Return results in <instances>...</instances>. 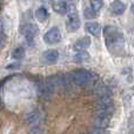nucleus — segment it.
I'll return each instance as SVG.
<instances>
[{
  "label": "nucleus",
  "mask_w": 134,
  "mask_h": 134,
  "mask_svg": "<svg viewBox=\"0 0 134 134\" xmlns=\"http://www.w3.org/2000/svg\"><path fill=\"white\" fill-rule=\"evenodd\" d=\"M85 30H86V32L90 33L91 35L99 37L100 33H101V26L98 23H87L85 26Z\"/></svg>",
  "instance_id": "nucleus-8"
},
{
  "label": "nucleus",
  "mask_w": 134,
  "mask_h": 134,
  "mask_svg": "<svg viewBox=\"0 0 134 134\" xmlns=\"http://www.w3.org/2000/svg\"><path fill=\"white\" fill-rule=\"evenodd\" d=\"M80 27V19L78 18V15H72L69 16L68 21H67V30L68 32H75V31L79 30Z\"/></svg>",
  "instance_id": "nucleus-9"
},
{
  "label": "nucleus",
  "mask_w": 134,
  "mask_h": 134,
  "mask_svg": "<svg viewBox=\"0 0 134 134\" xmlns=\"http://www.w3.org/2000/svg\"><path fill=\"white\" fill-rule=\"evenodd\" d=\"M92 79V74L86 69H76L71 73V80L75 85H86Z\"/></svg>",
  "instance_id": "nucleus-2"
},
{
  "label": "nucleus",
  "mask_w": 134,
  "mask_h": 134,
  "mask_svg": "<svg viewBox=\"0 0 134 134\" xmlns=\"http://www.w3.org/2000/svg\"><path fill=\"white\" fill-rule=\"evenodd\" d=\"M44 40L47 44H58L61 40V33L58 27H52L45 33Z\"/></svg>",
  "instance_id": "nucleus-3"
},
{
  "label": "nucleus",
  "mask_w": 134,
  "mask_h": 134,
  "mask_svg": "<svg viewBox=\"0 0 134 134\" xmlns=\"http://www.w3.org/2000/svg\"><path fill=\"white\" fill-rule=\"evenodd\" d=\"M111 9L114 14H122L126 9V6L122 1H120V0H114L111 5Z\"/></svg>",
  "instance_id": "nucleus-10"
},
{
  "label": "nucleus",
  "mask_w": 134,
  "mask_h": 134,
  "mask_svg": "<svg viewBox=\"0 0 134 134\" xmlns=\"http://www.w3.org/2000/svg\"><path fill=\"white\" fill-rule=\"evenodd\" d=\"M2 44H4V37H2L1 33H0V47L2 46Z\"/></svg>",
  "instance_id": "nucleus-18"
},
{
  "label": "nucleus",
  "mask_w": 134,
  "mask_h": 134,
  "mask_svg": "<svg viewBox=\"0 0 134 134\" xmlns=\"http://www.w3.org/2000/svg\"><path fill=\"white\" fill-rule=\"evenodd\" d=\"M67 9H68V5H67L66 0H55L53 1V11L59 14H66Z\"/></svg>",
  "instance_id": "nucleus-7"
},
{
  "label": "nucleus",
  "mask_w": 134,
  "mask_h": 134,
  "mask_svg": "<svg viewBox=\"0 0 134 134\" xmlns=\"http://www.w3.org/2000/svg\"><path fill=\"white\" fill-rule=\"evenodd\" d=\"M104 6V0H91V7L95 12H99Z\"/></svg>",
  "instance_id": "nucleus-16"
},
{
  "label": "nucleus",
  "mask_w": 134,
  "mask_h": 134,
  "mask_svg": "<svg viewBox=\"0 0 134 134\" xmlns=\"http://www.w3.org/2000/svg\"><path fill=\"white\" fill-rule=\"evenodd\" d=\"M35 18L40 21V23H45L48 19V11L45 7H39L35 11Z\"/></svg>",
  "instance_id": "nucleus-12"
},
{
  "label": "nucleus",
  "mask_w": 134,
  "mask_h": 134,
  "mask_svg": "<svg viewBox=\"0 0 134 134\" xmlns=\"http://www.w3.org/2000/svg\"><path fill=\"white\" fill-rule=\"evenodd\" d=\"M25 57V49L23 47H16V48L13 49L12 52V58L13 59H16V60H20Z\"/></svg>",
  "instance_id": "nucleus-14"
},
{
  "label": "nucleus",
  "mask_w": 134,
  "mask_h": 134,
  "mask_svg": "<svg viewBox=\"0 0 134 134\" xmlns=\"http://www.w3.org/2000/svg\"><path fill=\"white\" fill-rule=\"evenodd\" d=\"M83 15H85L86 19L91 20V19H95V18H97L98 14H97V12L92 8V7H87V8H85V11H83Z\"/></svg>",
  "instance_id": "nucleus-15"
},
{
  "label": "nucleus",
  "mask_w": 134,
  "mask_h": 134,
  "mask_svg": "<svg viewBox=\"0 0 134 134\" xmlns=\"http://www.w3.org/2000/svg\"><path fill=\"white\" fill-rule=\"evenodd\" d=\"M88 59H90V54L86 51H80L74 55L73 60L75 61V63H82V61H86V60H88Z\"/></svg>",
  "instance_id": "nucleus-13"
},
{
  "label": "nucleus",
  "mask_w": 134,
  "mask_h": 134,
  "mask_svg": "<svg viewBox=\"0 0 134 134\" xmlns=\"http://www.w3.org/2000/svg\"><path fill=\"white\" fill-rule=\"evenodd\" d=\"M59 59V52L57 49H47L42 53L41 55V61L47 65H52L55 64Z\"/></svg>",
  "instance_id": "nucleus-4"
},
{
  "label": "nucleus",
  "mask_w": 134,
  "mask_h": 134,
  "mask_svg": "<svg viewBox=\"0 0 134 134\" xmlns=\"http://www.w3.org/2000/svg\"><path fill=\"white\" fill-rule=\"evenodd\" d=\"M105 38H106L108 48H113L114 46H119V41H122L119 31L113 26H108V27L105 28Z\"/></svg>",
  "instance_id": "nucleus-1"
},
{
  "label": "nucleus",
  "mask_w": 134,
  "mask_h": 134,
  "mask_svg": "<svg viewBox=\"0 0 134 134\" xmlns=\"http://www.w3.org/2000/svg\"><path fill=\"white\" fill-rule=\"evenodd\" d=\"M86 134H106V132H105V130H102V128L94 127V128H92V130L88 131Z\"/></svg>",
  "instance_id": "nucleus-17"
},
{
  "label": "nucleus",
  "mask_w": 134,
  "mask_h": 134,
  "mask_svg": "<svg viewBox=\"0 0 134 134\" xmlns=\"http://www.w3.org/2000/svg\"><path fill=\"white\" fill-rule=\"evenodd\" d=\"M108 125H109V120L106 116H97L95 120L93 121V126H94V127L102 128V130H105Z\"/></svg>",
  "instance_id": "nucleus-11"
},
{
  "label": "nucleus",
  "mask_w": 134,
  "mask_h": 134,
  "mask_svg": "<svg viewBox=\"0 0 134 134\" xmlns=\"http://www.w3.org/2000/svg\"><path fill=\"white\" fill-rule=\"evenodd\" d=\"M0 1H1V0H0Z\"/></svg>",
  "instance_id": "nucleus-21"
},
{
  "label": "nucleus",
  "mask_w": 134,
  "mask_h": 134,
  "mask_svg": "<svg viewBox=\"0 0 134 134\" xmlns=\"http://www.w3.org/2000/svg\"><path fill=\"white\" fill-rule=\"evenodd\" d=\"M131 11H132V13L134 14V4L132 5V7H131Z\"/></svg>",
  "instance_id": "nucleus-19"
},
{
  "label": "nucleus",
  "mask_w": 134,
  "mask_h": 134,
  "mask_svg": "<svg viewBox=\"0 0 134 134\" xmlns=\"http://www.w3.org/2000/svg\"><path fill=\"white\" fill-rule=\"evenodd\" d=\"M2 32V24H1V21H0V33Z\"/></svg>",
  "instance_id": "nucleus-20"
},
{
  "label": "nucleus",
  "mask_w": 134,
  "mask_h": 134,
  "mask_svg": "<svg viewBox=\"0 0 134 134\" xmlns=\"http://www.w3.org/2000/svg\"><path fill=\"white\" fill-rule=\"evenodd\" d=\"M37 33H38L37 26L32 25V24H30V25H26L25 27H24V30H23L24 37H25L26 41H27L30 45H32V41L34 40V38H35V35H37Z\"/></svg>",
  "instance_id": "nucleus-5"
},
{
  "label": "nucleus",
  "mask_w": 134,
  "mask_h": 134,
  "mask_svg": "<svg viewBox=\"0 0 134 134\" xmlns=\"http://www.w3.org/2000/svg\"><path fill=\"white\" fill-rule=\"evenodd\" d=\"M90 45H91V39L88 37H83V38H80V39L76 40L73 48L75 49L76 52H80V51H85L86 48H88Z\"/></svg>",
  "instance_id": "nucleus-6"
}]
</instances>
